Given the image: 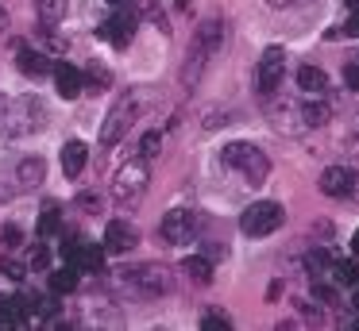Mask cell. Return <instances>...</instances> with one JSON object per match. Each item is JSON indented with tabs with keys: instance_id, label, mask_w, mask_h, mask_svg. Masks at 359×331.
<instances>
[{
	"instance_id": "cell-1",
	"label": "cell",
	"mask_w": 359,
	"mask_h": 331,
	"mask_svg": "<svg viewBox=\"0 0 359 331\" xmlns=\"http://www.w3.org/2000/svg\"><path fill=\"white\" fill-rule=\"evenodd\" d=\"M220 38H224V23H220V20H205L201 27H197L194 46H189V58H186V69H182V81H186V89H194V85H197L201 69L209 66V58L220 50Z\"/></svg>"
},
{
	"instance_id": "cell-2",
	"label": "cell",
	"mask_w": 359,
	"mask_h": 331,
	"mask_svg": "<svg viewBox=\"0 0 359 331\" xmlns=\"http://www.w3.org/2000/svg\"><path fill=\"white\" fill-rule=\"evenodd\" d=\"M224 166L236 169V174L243 177V185H251V189L271 177V158H266L255 143H228L224 146Z\"/></svg>"
},
{
	"instance_id": "cell-3",
	"label": "cell",
	"mask_w": 359,
	"mask_h": 331,
	"mask_svg": "<svg viewBox=\"0 0 359 331\" xmlns=\"http://www.w3.org/2000/svg\"><path fill=\"white\" fill-rule=\"evenodd\" d=\"M135 112H140V97H135V92H120V100L112 104V112L104 115V123H101V146L104 150H112V146L128 135V127L135 123Z\"/></svg>"
},
{
	"instance_id": "cell-4",
	"label": "cell",
	"mask_w": 359,
	"mask_h": 331,
	"mask_svg": "<svg viewBox=\"0 0 359 331\" xmlns=\"http://www.w3.org/2000/svg\"><path fill=\"white\" fill-rule=\"evenodd\" d=\"M124 281L132 285L135 293H143V297H166V293H174V274L166 266H158V262L124 269Z\"/></svg>"
},
{
	"instance_id": "cell-5",
	"label": "cell",
	"mask_w": 359,
	"mask_h": 331,
	"mask_svg": "<svg viewBox=\"0 0 359 331\" xmlns=\"http://www.w3.org/2000/svg\"><path fill=\"white\" fill-rule=\"evenodd\" d=\"M147 181H151L147 158H135V162H128V166L120 169L116 177H112L109 192H112V200H116V204H132V200H140V197H143Z\"/></svg>"
},
{
	"instance_id": "cell-6",
	"label": "cell",
	"mask_w": 359,
	"mask_h": 331,
	"mask_svg": "<svg viewBox=\"0 0 359 331\" xmlns=\"http://www.w3.org/2000/svg\"><path fill=\"white\" fill-rule=\"evenodd\" d=\"M282 220H286V212H282L278 200H259V204H251L248 212L240 216V227H243V235L263 239V235H271V231H278Z\"/></svg>"
},
{
	"instance_id": "cell-7",
	"label": "cell",
	"mask_w": 359,
	"mask_h": 331,
	"mask_svg": "<svg viewBox=\"0 0 359 331\" xmlns=\"http://www.w3.org/2000/svg\"><path fill=\"white\" fill-rule=\"evenodd\" d=\"M62 258L70 262L78 274H101V266H104V246L86 243V239H78V235H66Z\"/></svg>"
},
{
	"instance_id": "cell-8",
	"label": "cell",
	"mask_w": 359,
	"mask_h": 331,
	"mask_svg": "<svg viewBox=\"0 0 359 331\" xmlns=\"http://www.w3.org/2000/svg\"><path fill=\"white\" fill-rule=\"evenodd\" d=\"M197 212H189V208H174V212H166V220H163V239L170 246H186V243H194L197 239Z\"/></svg>"
},
{
	"instance_id": "cell-9",
	"label": "cell",
	"mask_w": 359,
	"mask_h": 331,
	"mask_svg": "<svg viewBox=\"0 0 359 331\" xmlns=\"http://www.w3.org/2000/svg\"><path fill=\"white\" fill-rule=\"evenodd\" d=\"M271 115H274V127H278L282 135H297V131L309 127V123H305V108H302V100H274Z\"/></svg>"
},
{
	"instance_id": "cell-10",
	"label": "cell",
	"mask_w": 359,
	"mask_h": 331,
	"mask_svg": "<svg viewBox=\"0 0 359 331\" xmlns=\"http://www.w3.org/2000/svg\"><path fill=\"white\" fill-rule=\"evenodd\" d=\"M132 35H135V15L124 12V8L112 12L109 20L101 23V38H104V43H112V46H128V43H132Z\"/></svg>"
},
{
	"instance_id": "cell-11",
	"label": "cell",
	"mask_w": 359,
	"mask_h": 331,
	"mask_svg": "<svg viewBox=\"0 0 359 331\" xmlns=\"http://www.w3.org/2000/svg\"><path fill=\"white\" fill-rule=\"evenodd\" d=\"M282 73H286V54H282L278 46H271V50L263 54V62H259V89H263V92H278Z\"/></svg>"
},
{
	"instance_id": "cell-12",
	"label": "cell",
	"mask_w": 359,
	"mask_h": 331,
	"mask_svg": "<svg viewBox=\"0 0 359 331\" xmlns=\"http://www.w3.org/2000/svg\"><path fill=\"white\" fill-rule=\"evenodd\" d=\"M135 243H140V235H135V227H132V223L112 220L109 227H104V251H109V254H128Z\"/></svg>"
},
{
	"instance_id": "cell-13",
	"label": "cell",
	"mask_w": 359,
	"mask_h": 331,
	"mask_svg": "<svg viewBox=\"0 0 359 331\" xmlns=\"http://www.w3.org/2000/svg\"><path fill=\"white\" fill-rule=\"evenodd\" d=\"M351 185H355V174L348 166H328L320 174V192L325 197H351Z\"/></svg>"
},
{
	"instance_id": "cell-14",
	"label": "cell",
	"mask_w": 359,
	"mask_h": 331,
	"mask_svg": "<svg viewBox=\"0 0 359 331\" xmlns=\"http://www.w3.org/2000/svg\"><path fill=\"white\" fill-rule=\"evenodd\" d=\"M55 85H58V97L74 100L81 89H86V73H81V69H74L70 62H58V66H55Z\"/></svg>"
},
{
	"instance_id": "cell-15",
	"label": "cell",
	"mask_w": 359,
	"mask_h": 331,
	"mask_svg": "<svg viewBox=\"0 0 359 331\" xmlns=\"http://www.w3.org/2000/svg\"><path fill=\"white\" fill-rule=\"evenodd\" d=\"M294 85H297L302 92H309V97H325V92H328V77L320 73L317 66H297Z\"/></svg>"
},
{
	"instance_id": "cell-16",
	"label": "cell",
	"mask_w": 359,
	"mask_h": 331,
	"mask_svg": "<svg viewBox=\"0 0 359 331\" xmlns=\"http://www.w3.org/2000/svg\"><path fill=\"white\" fill-rule=\"evenodd\" d=\"M43 181H47V166H43L39 158H24L16 166V185L20 189H39Z\"/></svg>"
},
{
	"instance_id": "cell-17",
	"label": "cell",
	"mask_w": 359,
	"mask_h": 331,
	"mask_svg": "<svg viewBox=\"0 0 359 331\" xmlns=\"http://www.w3.org/2000/svg\"><path fill=\"white\" fill-rule=\"evenodd\" d=\"M16 66L24 69L27 77H43V73L50 69V62H47V54H39V50H32V46L20 43V46H16Z\"/></svg>"
},
{
	"instance_id": "cell-18",
	"label": "cell",
	"mask_w": 359,
	"mask_h": 331,
	"mask_svg": "<svg viewBox=\"0 0 359 331\" xmlns=\"http://www.w3.org/2000/svg\"><path fill=\"white\" fill-rule=\"evenodd\" d=\"M86 162H89V146L78 143V139H70V143L62 146V169H66V177H78L81 169H86Z\"/></svg>"
},
{
	"instance_id": "cell-19",
	"label": "cell",
	"mask_w": 359,
	"mask_h": 331,
	"mask_svg": "<svg viewBox=\"0 0 359 331\" xmlns=\"http://www.w3.org/2000/svg\"><path fill=\"white\" fill-rule=\"evenodd\" d=\"M74 289H78V269L74 266H62V269L50 274V293H55V297H66V293H74Z\"/></svg>"
},
{
	"instance_id": "cell-20",
	"label": "cell",
	"mask_w": 359,
	"mask_h": 331,
	"mask_svg": "<svg viewBox=\"0 0 359 331\" xmlns=\"http://www.w3.org/2000/svg\"><path fill=\"white\" fill-rule=\"evenodd\" d=\"M27 312H24V300L20 297H0V323H24Z\"/></svg>"
},
{
	"instance_id": "cell-21",
	"label": "cell",
	"mask_w": 359,
	"mask_h": 331,
	"mask_svg": "<svg viewBox=\"0 0 359 331\" xmlns=\"http://www.w3.org/2000/svg\"><path fill=\"white\" fill-rule=\"evenodd\" d=\"M58 223H62V208H58L55 200H47V204H43V212H39V235H43V239L55 235Z\"/></svg>"
},
{
	"instance_id": "cell-22",
	"label": "cell",
	"mask_w": 359,
	"mask_h": 331,
	"mask_svg": "<svg viewBox=\"0 0 359 331\" xmlns=\"http://www.w3.org/2000/svg\"><path fill=\"white\" fill-rule=\"evenodd\" d=\"M182 269H186L197 285H209L212 281V262L209 258H186V262H182Z\"/></svg>"
},
{
	"instance_id": "cell-23",
	"label": "cell",
	"mask_w": 359,
	"mask_h": 331,
	"mask_svg": "<svg viewBox=\"0 0 359 331\" xmlns=\"http://www.w3.org/2000/svg\"><path fill=\"white\" fill-rule=\"evenodd\" d=\"M35 8H39L43 23H58L66 15V0H35Z\"/></svg>"
},
{
	"instance_id": "cell-24",
	"label": "cell",
	"mask_w": 359,
	"mask_h": 331,
	"mask_svg": "<svg viewBox=\"0 0 359 331\" xmlns=\"http://www.w3.org/2000/svg\"><path fill=\"white\" fill-rule=\"evenodd\" d=\"M112 85V73L104 66H89V73H86V89L89 92H104Z\"/></svg>"
},
{
	"instance_id": "cell-25",
	"label": "cell",
	"mask_w": 359,
	"mask_h": 331,
	"mask_svg": "<svg viewBox=\"0 0 359 331\" xmlns=\"http://www.w3.org/2000/svg\"><path fill=\"white\" fill-rule=\"evenodd\" d=\"M302 108H305V123H309V127H320V123L328 120V104H320L317 97H313V100H302Z\"/></svg>"
},
{
	"instance_id": "cell-26",
	"label": "cell",
	"mask_w": 359,
	"mask_h": 331,
	"mask_svg": "<svg viewBox=\"0 0 359 331\" xmlns=\"http://www.w3.org/2000/svg\"><path fill=\"white\" fill-rule=\"evenodd\" d=\"M20 243H24V227H20V223H4V227H0V246H12V251H16Z\"/></svg>"
},
{
	"instance_id": "cell-27",
	"label": "cell",
	"mask_w": 359,
	"mask_h": 331,
	"mask_svg": "<svg viewBox=\"0 0 359 331\" xmlns=\"http://www.w3.org/2000/svg\"><path fill=\"white\" fill-rule=\"evenodd\" d=\"M158 146H163V135H158V131H147V135H143V143H140V154L151 162L158 154Z\"/></svg>"
},
{
	"instance_id": "cell-28",
	"label": "cell",
	"mask_w": 359,
	"mask_h": 331,
	"mask_svg": "<svg viewBox=\"0 0 359 331\" xmlns=\"http://www.w3.org/2000/svg\"><path fill=\"white\" fill-rule=\"evenodd\" d=\"M336 281L340 285H359V266L355 262H340V266H336Z\"/></svg>"
},
{
	"instance_id": "cell-29",
	"label": "cell",
	"mask_w": 359,
	"mask_h": 331,
	"mask_svg": "<svg viewBox=\"0 0 359 331\" xmlns=\"http://www.w3.org/2000/svg\"><path fill=\"white\" fill-rule=\"evenodd\" d=\"M0 274L12 277V281H24L27 266H24V262H16V258H0Z\"/></svg>"
},
{
	"instance_id": "cell-30",
	"label": "cell",
	"mask_w": 359,
	"mask_h": 331,
	"mask_svg": "<svg viewBox=\"0 0 359 331\" xmlns=\"http://www.w3.org/2000/svg\"><path fill=\"white\" fill-rule=\"evenodd\" d=\"M313 297H317V300H320V304H325V308H332V304H336V289H332V285H325V281H320V277H317V281H313Z\"/></svg>"
},
{
	"instance_id": "cell-31",
	"label": "cell",
	"mask_w": 359,
	"mask_h": 331,
	"mask_svg": "<svg viewBox=\"0 0 359 331\" xmlns=\"http://www.w3.org/2000/svg\"><path fill=\"white\" fill-rule=\"evenodd\" d=\"M305 266H309V274H313V277H320V269L328 266V254H325V251H313L309 258H305Z\"/></svg>"
},
{
	"instance_id": "cell-32",
	"label": "cell",
	"mask_w": 359,
	"mask_h": 331,
	"mask_svg": "<svg viewBox=\"0 0 359 331\" xmlns=\"http://www.w3.org/2000/svg\"><path fill=\"white\" fill-rule=\"evenodd\" d=\"M201 328H232V323H228V316H220V312H205Z\"/></svg>"
},
{
	"instance_id": "cell-33",
	"label": "cell",
	"mask_w": 359,
	"mask_h": 331,
	"mask_svg": "<svg viewBox=\"0 0 359 331\" xmlns=\"http://www.w3.org/2000/svg\"><path fill=\"white\" fill-rule=\"evenodd\" d=\"M344 81H348V89L359 92V62H348V66H344Z\"/></svg>"
},
{
	"instance_id": "cell-34",
	"label": "cell",
	"mask_w": 359,
	"mask_h": 331,
	"mask_svg": "<svg viewBox=\"0 0 359 331\" xmlns=\"http://www.w3.org/2000/svg\"><path fill=\"white\" fill-rule=\"evenodd\" d=\"M32 266H35V269H47V266H50L47 246H35V251H32Z\"/></svg>"
},
{
	"instance_id": "cell-35",
	"label": "cell",
	"mask_w": 359,
	"mask_h": 331,
	"mask_svg": "<svg viewBox=\"0 0 359 331\" xmlns=\"http://www.w3.org/2000/svg\"><path fill=\"white\" fill-rule=\"evenodd\" d=\"M78 208H81V212H97V197H93V192H86V197H78Z\"/></svg>"
},
{
	"instance_id": "cell-36",
	"label": "cell",
	"mask_w": 359,
	"mask_h": 331,
	"mask_svg": "<svg viewBox=\"0 0 359 331\" xmlns=\"http://www.w3.org/2000/svg\"><path fill=\"white\" fill-rule=\"evenodd\" d=\"M344 31H348V35H359V4H355V12L348 15V27Z\"/></svg>"
},
{
	"instance_id": "cell-37",
	"label": "cell",
	"mask_w": 359,
	"mask_h": 331,
	"mask_svg": "<svg viewBox=\"0 0 359 331\" xmlns=\"http://www.w3.org/2000/svg\"><path fill=\"white\" fill-rule=\"evenodd\" d=\"M266 4H274V8H286V4H294V0H266Z\"/></svg>"
},
{
	"instance_id": "cell-38",
	"label": "cell",
	"mask_w": 359,
	"mask_h": 331,
	"mask_svg": "<svg viewBox=\"0 0 359 331\" xmlns=\"http://www.w3.org/2000/svg\"><path fill=\"white\" fill-rule=\"evenodd\" d=\"M351 251L359 254V231H355V235H351Z\"/></svg>"
},
{
	"instance_id": "cell-39",
	"label": "cell",
	"mask_w": 359,
	"mask_h": 331,
	"mask_svg": "<svg viewBox=\"0 0 359 331\" xmlns=\"http://www.w3.org/2000/svg\"><path fill=\"white\" fill-rule=\"evenodd\" d=\"M351 304H355V312H359V285H355V297H351Z\"/></svg>"
},
{
	"instance_id": "cell-40",
	"label": "cell",
	"mask_w": 359,
	"mask_h": 331,
	"mask_svg": "<svg viewBox=\"0 0 359 331\" xmlns=\"http://www.w3.org/2000/svg\"><path fill=\"white\" fill-rule=\"evenodd\" d=\"M109 4H112V8H124V4H128V0H109Z\"/></svg>"
},
{
	"instance_id": "cell-41",
	"label": "cell",
	"mask_w": 359,
	"mask_h": 331,
	"mask_svg": "<svg viewBox=\"0 0 359 331\" xmlns=\"http://www.w3.org/2000/svg\"><path fill=\"white\" fill-rule=\"evenodd\" d=\"M4 23H8V20H4V12H0V31H4Z\"/></svg>"
},
{
	"instance_id": "cell-42",
	"label": "cell",
	"mask_w": 359,
	"mask_h": 331,
	"mask_svg": "<svg viewBox=\"0 0 359 331\" xmlns=\"http://www.w3.org/2000/svg\"><path fill=\"white\" fill-rule=\"evenodd\" d=\"M344 4H351V8H355V4H359V0H344Z\"/></svg>"
},
{
	"instance_id": "cell-43",
	"label": "cell",
	"mask_w": 359,
	"mask_h": 331,
	"mask_svg": "<svg viewBox=\"0 0 359 331\" xmlns=\"http://www.w3.org/2000/svg\"><path fill=\"white\" fill-rule=\"evenodd\" d=\"M0 200H4V192H0Z\"/></svg>"
}]
</instances>
